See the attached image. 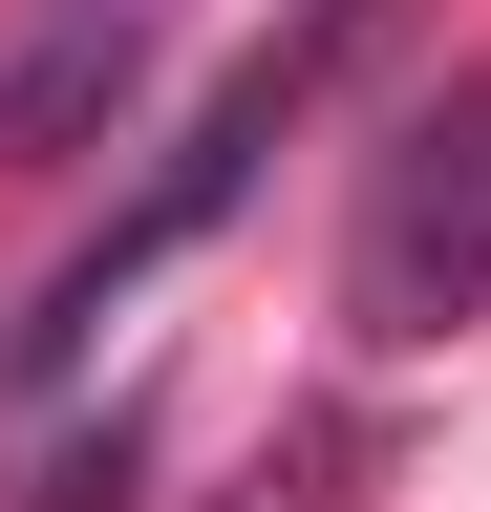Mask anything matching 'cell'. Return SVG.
Instances as JSON below:
<instances>
[{"mask_svg": "<svg viewBox=\"0 0 491 512\" xmlns=\"http://www.w3.org/2000/svg\"><path fill=\"white\" fill-rule=\"evenodd\" d=\"M363 43H385V0H299V22H278L257 64H235V86H214L193 128H171V171H150V192H129V214H107L86 256H65V278H43V320H22V342H0V363H22V384H65V363L107 342V320H129V299L171 278V256H193V235L235 214V192H257V171L299 150V107H321V86H342Z\"/></svg>", "mask_w": 491, "mask_h": 512, "instance_id": "obj_1", "label": "cell"}, {"mask_svg": "<svg viewBox=\"0 0 491 512\" xmlns=\"http://www.w3.org/2000/svg\"><path fill=\"white\" fill-rule=\"evenodd\" d=\"M342 320H363V342H449V320H491V86H449V107L385 128L363 235H342Z\"/></svg>", "mask_w": 491, "mask_h": 512, "instance_id": "obj_2", "label": "cell"}, {"mask_svg": "<svg viewBox=\"0 0 491 512\" xmlns=\"http://www.w3.org/2000/svg\"><path fill=\"white\" fill-rule=\"evenodd\" d=\"M150 64H171V0H22L0 22V171H86L150 107Z\"/></svg>", "mask_w": 491, "mask_h": 512, "instance_id": "obj_3", "label": "cell"}, {"mask_svg": "<svg viewBox=\"0 0 491 512\" xmlns=\"http://www.w3.org/2000/svg\"><path fill=\"white\" fill-rule=\"evenodd\" d=\"M129 470H150V427H129V406H107V427H86V448H65V470H43L22 512H129Z\"/></svg>", "mask_w": 491, "mask_h": 512, "instance_id": "obj_4", "label": "cell"}]
</instances>
